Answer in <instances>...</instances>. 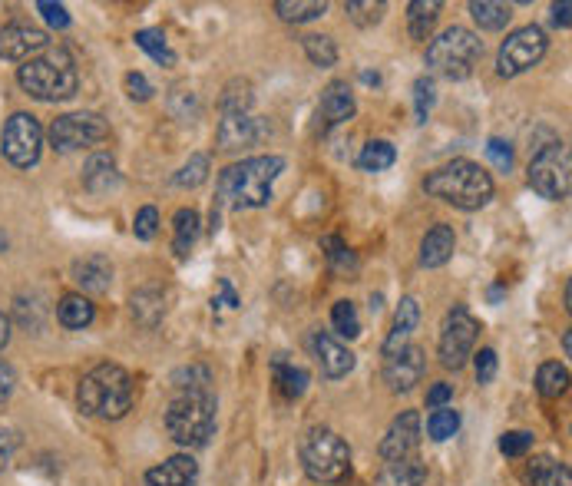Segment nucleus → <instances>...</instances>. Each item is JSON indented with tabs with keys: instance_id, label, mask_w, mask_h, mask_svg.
I'll return each mask as SVG.
<instances>
[{
	"instance_id": "1",
	"label": "nucleus",
	"mask_w": 572,
	"mask_h": 486,
	"mask_svg": "<svg viewBox=\"0 0 572 486\" xmlns=\"http://www.w3.org/2000/svg\"><path fill=\"white\" fill-rule=\"evenodd\" d=\"M282 156H255L229 166L219 176V205L229 209H262L272 202V186L282 176Z\"/></svg>"
},
{
	"instance_id": "2",
	"label": "nucleus",
	"mask_w": 572,
	"mask_h": 486,
	"mask_svg": "<svg viewBox=\"0 0 572 486\" xmlns=\"http://www.w3.org/2000/svg\"><path fill=\"white\" fill-rule=\"evenodd\" d=\"M424 192L463 212H477L493 199V179L470 159H453L424 179Z\"/></svg>"
},
{
	"instance_id": "3",
	"label": "nucleus",
	"mask_w": 572,
	"mask_h": 486,
	"mask_svg": "<svg viewBox=\"0 0 572 486\" xmlns=\"http://www.w3.org/2000/svg\"><path fill=\"white\" fill-rule=\"evenodd\" d=\"M83 414L100 420H120L133 407V377L120 364H96L77 387Z\"/></svg>"
},
{
	"instance_id": "4",
	"label": "nucleus",
	"mask_w": 572,
	"mask_h": 486,
	"mask_svg": "<svg viewBox=\"0 0 572 486\" xmlns=\"http://www.w3.org/2000/svg\"><path fill=\"white\" fill-rule=\"evenodd\" d=\"M17 83L24 86V93H30L40 103H60L77 96L80 77L70 53L57 47V50H47L43 57H30L20 63Z\"/></svg>"
},
{
	"instance_id": "5",
	"label": "nucleus",
	"mask_w": 572,
	"mask_h": 486,
	"mask_svg": "<svg viewBox=\"0 0 572 486\" xmlns=\"http://www.w3.org/2000/svg\"><path fill=\"white\" fill-rule=\"evenodd\" d=\"M166 430L179 447H202L215 430V397L205 391H182L166 410Z\"/></svg>"
},
{
	"instance_id": "6",
	"label": "nucleus",
	"mask_w": 572,
	"mask_h": 486,
	"mask_svg": "<svg viewBox=\"0 0 572 486\" xmlns=\"http://www.w3.org/2000/svg\"><path fill=\"white\" fill-rule=\"evenodd\" d=\"M480 57H483V40L467 27H447L427 47V67L447 80H467Z\"/></svg>"
},
{
	"instance_id": "7",
	"label": "nucleus",
	"mask_w": 572,
	"mask_h": 486,
	"mask_svg": "<svg viewBox=\"0 0 572 486\" xmlns=\"http://www.w3.org/2000/svg\"><path fill=\"white\" fill-rule=\"evenodd\" d=\"M301 463L308 477L318 483H341L351 473V450L348 444L328 427H311L301 440Z\"/></svg>"
},
{
	"instance_id": "8",
	"label": "nucleus",
	"mask_w": 572,
	"mask_h": 486,
	"mask_svg": "<svg viewBox=\"0 0 572 486\" xmlns=\"http://www.w3.org/2000/svg\"><path fill=\"white\" fill-rule=\"evenodd\" d=\"M530 186L536 196L559 202L569 196L572 186V156L566 143H549L530 162Z\"/></svg>"
},
{
	"instance_id": "9",
	"label": "nucleus",
	"mask_w": 572,
	"mask_h": 486,
	"mask_svg": "<svg viewBox=\"0 0 572 486\" xmlns=\"http://www.w3.org/2000/svg\"><path fill=\"white\" fill-rule=\"evenodd\" d=\"M546 47H549V40L543 34V27L530 24V27L513 30V34L503 40L500 57H496V73H500L503 80L520 77V73H526L543 60Z\"/></svg>"
},
{
	"instance_id": "10",
	"label": "nucleus",
	"mask_w": 572,
	"mask_h": 486,
	"mask_svg": "<svg viewBox=\"0 0 572 486\" xmlns=\"http://www.w3.org/2000/svg\"><path fill=\"white\" fill-rule=\"evenodd\" d=\"M477 334H480V321L473 318L463 305H453V311L444 321V328H440V344H437L440 364L460 371V367L467 364V358L473 354Z\"/></svg>"
},
{
	"instance_id": "11",
	"label": "nucleus",
	"mask_w": 572,
	"mask_h": 486,
	"mask_svg": "<svg viewBox=\"0 0 572 486\" xmlns=\"http://www.w3.org/2000/svg\"><path fill=\"white\" fill-rule=\"evenodd\" d=\"M110 136V126L100 113H67L57 116L50 126V146L57 153H77V149L96 146Z\"/></svg>"
},
{
	"instance_id": "12",
	"label": "nucleus",
	"mask_w": 572,
	"mask_h": 486,
	"mask_svg": "<svg viewBox=\"0 0 572 486\" xmlns=\"http://www.w3.org/2000/svg\"><path fill=\"white\" fill-rule=\"evenodd\" d=\"M0 153L7 156L10 166L30 169L37 166V159L43 153V129L30 113H14L4 126L0 136Z\"/></svg>"
},
{
	"instance_id": "13",
	"label": "nucleus",
	"mask_w": 572,
	"mask_h": 486,
	"mask_svg": "<svg viewBox=\"0 0 572 486\" xmlns=\"http://www.w3.org/2000/svg\"><path fill=\"white\" fill-rule=\"evenodd\" d=\"M424 367H427L424 351L414 348V344H407V348H401L384 361V384L391 387L394 394H407L420 384Z\"/></svg>"
},
{
	"instance_id": "14",
	"label": "nucleus",
	"mask_w": 572,
	"mask_h": 486,
	"mask_svg": "<svg viewBox=\"0 0 572 486\" xmlns=\"http://www.w3.org/2000/svg\"><path fill=\"white\" fill-rule=\"evenodd\" d=\"M417 444H420V414L417 410H404L401 417H394L391 430H387V437L381 440V457L387 463L414 457Z\"/></svg>"
},
{
	"instance_id": "15",
	"label": "nucleus",
	"mask_w": 572,
	"mask_h": 486,
	"mask_svg": "<svg viewBox=\"0 0 572 486\" xmlns=\"http://www.w3.org/2000/svg\"><path fill=\"white\" fill-rule=\"evenodd\" d=\"M47 34L40 27H30V24H7L0 30V60H17L24 63L30 60L34 53L47 50Z\"/></svg>"
},
{
	"instance_id": "16",
	"label": "nucleus",
	"mask_w": 572,
	"mask_h": 486,
	"mask_svg": "<svg viewBox=\"0 0 572 486\" xmlns=\"http://www.w3.org/2000/svg\"><path fill=\"white\" fill-rule=\"evenodd\" d=\"M311 348H315L321 371H325V377H331V381H341V377H348L354 371V354L344 348L341 341H334L328 331H315Z\"/></svg>"
},
{
	"instance_id": "17",
	"label": "nucleus",
	"mask_w": 572,
	"mask_h": 486,
	"mask_svg": "<svg viewBox=\"0 0 572 486\" xmlns=\"http://www.w3.org/2000/svg\"><path fill=\"white\" fill-rule=\"evenodd\" d=\"M354 110H358V103H354V93L351 86L344 80H334L325 86V93H321V103H318V120H325V129L331 126H341L348 123Z\"/></svg>"
},
{
	"instance_id": "18",
	"label": "nucleus",
	"mask_w": 572,
	"mask_h": 486,
	"mask_svg": "<svg viewBox=\"0 0 572 486\" xmlns=\"http://www.w3.org/2000/svg\"><path fill=\"white\" fill-rule=\"evenodd\" d=\"M215 136H219V146L225 153H235V149L252 146L255 139L262 136V129H258V120H252L248 113H235V116H222Z\"/></svg>"
},
{
	"instance_id": "19",
	"label": "nucleus",
	"mask_w": 572,
	"mask_h": 486,
	"mask_svg": "<svg viewBox=\"0 0 572 486\" xmlns=\"http://www.w3.org/2000/svg\"><path fill=\"white\" fill-rule=\"evenodd\" d=\"M196 460L186 457V453H179V457H169L166 463H159V467L146 470V483L149 486H192L196 483Z\"/></svg>"
},
{
	"instance_id": "20",
	"label": "nucleus",
	"mask_w": 572,
	"mask_h": 486,
	"mask_svg": "<svg viewBox=\"0 0 572 486\" xmlns=\"http://www.w3.org/2000/svg\"><path fill=\"white\" fill-rule=\"evenodd\" d=\"M453 248H457V235H453L450 225H434L427 235H424V242H420V265L424 268H440V265H447L450 258H453Z\"/></svg>"
},
{
	"instance_id": "21",
	"label": "nucleus",
	"mask_w": 572,
	"mask_h": 486,
	"mask_svg": "<svg viewBox=\"0 0 572 486\" xmlns=\"http://www.w3.org/2000/svg\"><path fill=\"white\" fill-rule=\"evenodd\" d=\"M417 321H420L417 298H401V305H397V315H394V324H391V334H387V341H384V358H391V354L407 348V338L414 334Z\"/></svg>"
},
{
	"instance_id": "22",
	"label": "nucleus",
	"mask_w": 572,
	"mask_h": 486,
	"mask_svg": "<svg viewBox=\"0 0 572 486\" xmlns=\"http://www.w3.org/2000/svg\"><path fill=\"white\" fill-rule=\"evenodd\" d=\"M83 186L90 189V192H110L120 186V172H116V162L113 156H90L86 159V166H83Z\"/></svg>"
},
{
	"instance_id": "23",
	"label": "nucleus",
	"mask_w": 572,
	"mask_h": 486,
	"mask_svg": "<svg viewBox=\"0 0 572 486\" xmlns=\"http://www.w3.org/2000/svg\"><path fill=\"white\" fill-rule=\"evenodd\" d=\"M73 278L80 282V288L96 291V295H100V291H106V288L113 285V265L106 262L103 255L83 258V262L73 265Z\"/></svg>"
},
{
	"instance_id": "24",
	"label": "nucleus",
	"mask_w": 572,
	"mask_h": 486,
	"mask_svg": "<svg viewBox=\"0 0 572 486\" xmlns=\"http://www.w3.org/2000/svg\"><path fill=\"white\" fill-rule=\"evenodd\" d=\"M129 305H133V318L139 324H146V328H156L159 321L166 315V291L159 288H139L133 298H129Z\"/></svg>"
},
{
	"instance_id": "25",
	"label": "nucleus",
	"mask_w": 572,
	"mask_h": 486,
	"mask_svg": "<svg viewBox=\"0 0 572 486\" xmlns=\"http://www.w3.org/2000/svg\"><path fill=\"white\" fill-rule=\"evenodd\" d=\"M93 318H96V308H93L90 298H83V295H63V298H60L57 321L63 324V328L83 331V328H90Z\"/></svg>"
},
{
	"instance_id": "26",
	"label": "nucleus",
	"mask_w": 572,
	"mask_h": 486,
	"mask_svg": "<svg viewBox=\"0 0 572 486\" xmlns=\"http://www.w3.org/2000/svg\"><path fill=\"white\" fill-rule=\"evenodd\" d=\"M440 10H444V4H440V0H414V4H407L410 37H414V40H427L430 34H434Z\"/></svg>"
},
{
	"instance_id": "27",
	"label": "nucleus",
	"mask_w": 572,
	"mask_h": 486,
	"mask_svg": "<svg viewBox=\"0 0 572 486\" xmlns=\"http://www.w3.org/2000/svg\"><path fill=\"white\" fill-rule=\"evenodd\" d=\"M526 483L530 486H572L569 467L553 457H536L526 467Z\"/></svg>"
},
{
	"instance_id": "28",
	"label": "nucleus",
	"mask_w": 572,
	"mask_h": 486,
	"mask_svg": "<svg viewBox=\"0 0 572 486\" xmlns=\"http://www.w3.org/2000/svg\"><path fill=\"white\" fill-rule=\"evenodd\" d=\"M427 470L417 457H404L387 463V470L381 473V486H424Z\"/></svg>"
},
{
	"instance_id": "29",
	"label": "nucleus",
	"mask_w": 572,
	"mask_h": 486,
	"mask_svg": "<svg viewBox=\"0 0 572 486\" xmlns=\"http://www.w3.org/2000/svg\"><path fill=\"white\" fill-rule=\"evenodd\" d=\"M172 229H176V239H172V252L179 258H186L192 252V245L199 239V212L196 209H179L176 219H172Z\"/></svg>"
},
{
	"instance_id": "30",
	"label": "nucleus",
	"mask_w": 572,
	"mask_h": 486,
	"mask_svg": "<svg viewBox=\"0 0 572 486\" xmlns=\"http://www.w3.org/2000/svg\"><path fill=\"white\" fill-rule=\"evenodd\" d=\"M328 4L325 0H278L275 14L285 20V24H308V20L325 17Z\"/></svg>"
},
{
	"instance_id": "31",
	"label": "nucleus",
	"mask_w": 572,
	"mask_h": 486,
	"mask_svg": "<svg viewBox=\"0 0 572 486\" xmlns=\"http://www.w3.org/2000/svg\"><path fill=\"white\" fill-rule=\"evenodd\" d=\"M470 14L480 24V30H503L510 24L513 10H510V4H496V0H473Z\"/></svg>"
},
{
	"instance_id": "32",
	"label": "nucleus",
	"mask_w": 572,
	"mask_h": 486,
	"mask_svg": "<svg viewBox=\"0 0 572 486\" xmlns=\"http://www.w3.org/2000/svg\"><path fill=\"white\" fill-rule=\"evenodd\" d=\"M394 162H397V149L387 143V139H371V143L361 149L358 169H364V172H384V169H391Z\"/></svg>"
},
{
	"instance_id": "33",
	"label": "nucleus",
	"mask_w": 572,
	"mask_h": 486,
	"mask_svg": "<svg viewBox=\"0 0 572 486\" xmlns=\"http://www.w3.org/2000/svg\"><path fill=\"white\" fill-rule=\"evenodd\" d=\"M275 381L282 387V394L291 397V401H298V397L308 391V371L305 367L288 364L285 358H275Z\"/></svg>"
},
{
	"instance_id": "34",
	"label": "nucleus",
	"mask_w": 572,
	"mask_h": 486,
	"mask_svg": "<svg viewBox=\"0 0 572 486\" xmlns=\"http://www.w3.org/2000/svg\"><path fill=\"white\" fill-rule=\"evenodd\" d=\"M566 387H569V371H566V364L546 361V364L536 371V391L543 394V397H559V394H566Z\"/></svg>"
},
{
	"instance_id": "35",
	"label": "nucleus",
	"mask_w": 572,
	"mask_h": 486,
	"mask_svg": "<svg viewBox=\"0 0 572 486\" xmlns=\"http://www.w3.org/2000/svg\"><path fill=\"white\" fill-rule=\"evenodd\" d=\"M136 47L146 50L149 57H153L156 63H163V67H172L176 63V53H172V47L166 43V34L163 30H136Z\"/></svg>"
},
{
	"instance_id": "36",
	"label": "nucleus",
	"mask_w": 572,
	"mask_h": 486,
	"mask_svg": "<svg viewBox=\"0 0 572 486\" xmlns=\"http://www.w3.org/2000/svg\"><path fill=\"white\" fill-rule=\"evenodd\" d=\"M301 47H305L308 53V60L315 63V67L321 70H328L338 63V47H334V40L325 37V34H308V37H301Z\"/></svg>"
},
{
	"instance_id": "37",
	"label": "nucleus",
	"mask_w": 572,
	"mask_h": 486,
	"mask_svg": "<svg viewBox=\"0 0 572 486\" xmlns=\"http://www.w3.org/2000/svg\"><path fill=\"white\" fill-rule=\"evenodd\" d=\"M457 430H460V414L453 407H437L427 420V434H430V440H437V444L450 440Z\"/></svg>"
},
{
	"instance_id": "38",
	"label": "nucleus",
	"mask_w": 572,
	"mask_h": 486,
	"mask_svg": "<svg viewBox=\"0 0 572 486\" xmlns=\"http://www.w3.org/2000/svg\"><path fill=\"white\" fill-rule=\"evenodd\" d=\"M209 169H212L209 156L196 153V156H189V162L176 172V176H172V182H176L179 189H196V186H202L205 179H209Z\"/></svg>"
},
{
	"instance_id": "39",
	"label": "nucleus",
	"mask_w": 572,
	"mask_h": 486,
	"mask_svg": "<svg viewBox=\"0 0 572 486\" xmlns=\"http://www.w3.org/2000/svg\"><path fill=\"white\" fill-rule=\"evenodd\" d=\"M248 110H252V86L245 80H232L222 93V116H235Z\"/></svg>"
},
{
	"instance_id": "40",
	"label": "nucleus",
	"mask_w": 572,
	"mask_h": 486,
	"mask_svg": "<svg viewBox=\"0 0 572 486\" xmlns=\"http://www.w3.org/2000/svg\"><path fill=\"white\" fill-rule=\"evenodd\" d=\"M344 10H348V17L358 27H377L384 20L387 7H384V0H348Z\"/></svg>"
},
{
	"instance_id": "41",
	"label": "nucleus",
	"mask_w": 572,
	"mask_h": 486,
	"mask_svg": "<svg viewBox=\"0 0 572 486\" xmlns=\"http://www.w3.org/2000/svg\"><path fill=\"white\" fill-rule=\"evenodd\" d=\"M331 324H334V331L344 334V338H358L361 334L358 308H354L351 301H338V305L331 308Z\"/></svg>"
},
{
	"instance_id": "42",
	"label": "nucleus",
	"mask_w": 572,
	"mask_h": 486,
	"mask_svg": "<svg viewBox=\"0 0 572 486\" xmlns=\"http://www.w3.org/2000/svg\"><path fill=\"white\" fill-rule=\"evenodd\" d=\"M321 248H328V258H331L334 268H341V272H348V268H351V272H354V265H358V262H354L351 248L344 245L338 235H328V239H321Z\"/></svg>"
},
{
	"instance_id": "43",
	"label": "nucleus",
	"mask_w": 572,
	"mask_h": 486,
	"mask_svg": "<svg viewBox=\"0 0 572 486\" xmlns=\"http://www.w3.org/2000/svg\"><path fill=\"white\" fill-rule=\"evenodd\" d=\"M533 447V434H526V430H510V434L500 437V453L503 457H523L526 450Z\"/></svg>"
},
{
	"instance_id": "44",
	"label": "nucleus",
	"mask_w": 572,
	"mask_h": 486,
	"mask_svg": "<svg viewBox=\"0 0 572 486\" xmlns=\"http://www.w3.org/2000/svg\"><path fill=\"white\" fill-rule=\"evenodd\" d=\"M156 229H159V212L153 209V205H146V209H139L136 212V222H133V232H136V239H156Z\"/></svg>"
},
{
	"instance_id": "45",
	"label": "nucleus",
	"mask_w": 572,
	"mask_h": 486,
	"mask_svg": "<svg viewBox=\"0 0 572 486\" xmlns=\"http://www.w3.org/2000/svg\"><path fill=\"white\" fill-rule=\"evenodd\" d=\"M414 106H417V123H427V113L434 106V83L427 77H420L414 83Z\"/></svg>"
},
{
	"instance_id": "46",
	"label": "nucleus",
	"mask_w": 572,
	"mask_h": 486,
	"mask_svg": "<svg viewBox=\"0 0 572 486\" xmlns=\"http://www.w3.org/2000/svg\"><path fill=\"white\" fill-rule=\"evenodd\" d=\"M487 156H490V162L500 172H510L513 169V149H510V143H503V139H490V143H487Z\"/></svg>"
},
{
	"instance_id": "47",
	"label": "nucleus",
	"mask_w": 572,
	"mask_h": 486,
	"mask_svg": "<svg viewBox=\"0 0 572 486\" xmlns=\"http://www.w3.org/2000/svg\"><path fill=\"white\" fill-rule=\"evenodd\" d=\"M37 10H40L43 20H47L50 27H57V30L70 27V14H67V7H63V4H50V0H40Z\"/></svg>"
},
{
	"instance_id": "48",
	"label": "nucleus",
	"mask_w": 572,
	"mask_h": 486,
	"mask_svg": "<svg viewBox=\"0 0 572 486\" xmlns=\"http://www.w3.org/2000/svg\"><path fill=\"white\" fill-rule=\"evenodd\" d=\"M493 377H496V351L493 348H480V354H477V381L490 384Z\"/></svg>"
},
{
	"instance_id": "49",
	"label": "nucleus",
	"mask_w": 572,
	"mask_h": 486,
	"mask_svg": "<svg viewBox=\"0 0 572 486\" xmlns=\"http://www.w3.org/2000/svg\"><path fill=\"white\" fill-rule=\"evenodd\" d=\"M126 90L139 103H146L149 96H153V86H149V80L143 77V73H126Z\"/></svg>"
},
{
	"instance_id": "50",
	"label": "nucleus",
	"mask_w": 572,
	"mask_h": 486,
	"mask_svg": "<svg viewBox=\"0 0 572 486\" xmlns=\"http://www.w3.org/2000/svg\"><path fill=\"white\" fill-rule=\"evenodd\" d=\"M17 447H20L17 430L0 427V467H4V463H10V457H14V453H17Z\"/></svg>"
},
{
	"instance_id": "51",
	"label": "nucleus",
	"mask_w": 572,
	"mask_h": 486,
	"mask_svg": "<svg viewBox=\"0 0 572 486\" xmlns=\"http://www.w3.org/2000/svg\"><path fill=\"white\" fill-rule=\"evenodd\" d=\"M453 401V387L447 384V381H437L434 387H430L427 391V407H447Z\"/></svg>"
},
{
	"instance_id": "52",
	"label": "nucleus",
	"mask_w": 572,
	"mask_h": 486,
	"mask_svg": "<svg viewBox=\"0 0 572 486\" xmlns=\"http://www.w3.org/2000/svg\"><path fill=\"white\" fill-rule=\"evenodd\" d=\"M14 384H17L14 367H10L7 361H0V404H4L10 394H14Z\"/></svg>"
},
{
	"instance_id": "53",
	"label": "nucleus",
	"mask_w": 572,
	"mask_h": 486,
	"mask_svg": "<svg viewBox=\"0 0 572 486\" xmlns=\"http://www.w3.org/2000/svg\"><path fill=\"white\" fill-rule=\"evenodd\" d=\"M219 288H222V301H212V308H222V305L239 308V295H235V291H232L229 278H219Z\"/></svg>"
},
{
	"instance_id": "54",
	"label": "nucleus",
	"mask_w": 572,
	"mask_h": 486,
	"mask_svg": "<svg viewBox=\"0 0 572 486\" xmlns=\"http://www.w3.org/2000/svg\"><path fill=\"white\" fill-rule=\"evenodd\" d=\"M569 10H572V4H569V0H559V4H553V24H556V27L569 30V24H572Z\"/></svg>"
},
{
	"instance_id": "55",
	"label": "nucleus",
	"mask_w": 572,
	"mask_h": 486,
	"mask_svg": "<svg viewBox=\"0 0 572 486\" xmlns=\"http://www.w3.org/2000/svg\"><path fill=\"white\" fill-rule=\"evenodd\" d=\"M7 341H10V321L4 311H0V348H7Z\"/></svg>"
},
{
	"instance_id": "56",
	"label": "nucleus",
	"mask_w": 572,
	"mask_h": 486,
	"mask_svg": "<svg viewBox=\"0 0 572 486\" xmlns=\"http://www.w3.org/2000/svg\"><path fill=\"white\" fill-rule=\"evenodd\" d=\"M563 348H566V354L572 351V334H569V331L563 334Z\"/></svg>"
}]
</instances>
